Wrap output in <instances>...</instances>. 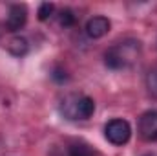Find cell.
<instances>
[{"label": "cell", "mask_w": 157, "mask_h": 156, "mask_svg": "<svg viewBox=\"0 0 157 156\" xmlns=\"http://www.w3.org/2000/svg\"><path fill=\"white\" fill-rule=\"evenodd\" d=\"M68 156H101L91 145L84 143V142H75L70 145L68 149Z\"/></svg>", "instance_id": "cell-7"}, {"label": "cell", "mask_w": 157, "mask_h": 156, "mask_svg": "<svg viewBox=\"0 0 157 156\" xmlns=\"http://www.w3.org/2000/svg\"><path fill=\"white\" fill-rule=\"evenodd\" d=\"M53 11H55V6L51 4V2H44V4H40L39 7V20H48L51 15H53Z\"/></svg>", "instance_id": "cell-11"}, {"label": "cell", "mask_w": 157, "mask_h": 156, "mask_svg": "<svg viewBox=\"0 0 157 156\" xmlns=\"http://www.w3.org/2000/svg\"><path fill=\"white\" fill-rule=\"evenodd\" d=\"M146 88H148V94L157 99V68H152L146 76Z\"/></svg>", "instance_id": "cell-9"}, {"label": "cell", "mask_w": 157, "mask_h": 156, "mask_svg": "<svg viewBox=\"0 0 157 156\" xmlns=\"http://www.w3.org/2000/svg\"><path fill=\"white\" fill-rule=\"evenodd\" d=\"M95 103L90 96L84 94H70L62 99L60 112L68 119H90L93 116Z\"/></svg>", "instance_id": "cell-2"}, {"label": "cell", "mask_w": 157, "mask_h": 156, "mask_svg": "<svg viewBox=\"0 0 157 156\" xmlns=\"http://www.w3.org/2000/svg\"><path fill=\"white\" fill-rule=\"evenodd\" d=\"M104 136L113 145H124V143H128V140L132 136V127H130V123L126 119L115 117V119H112V121L106 123Z\"/></svg>", "instance_id": "cell-3"}, {"label": "cell", "mask_w": 157, "mask_h": 156, "mask_svg": "<svg viewBox=\"0 0 157 156\" xmlns=\"http://www.w3.org/2000/svg\"><path fill=\"white\" fill-rule=\"evenodd\" d=\"M28 48H29L28 40L24 39V37H13V39L9 40V44H7L9 53L15 55V57H24L28 53Z\"/></svg>", "instance_id": "cell-8"}, {"label": "cell", "mask_w": 157, "mask_h": 156, "mask_svg": "<svg viewBox=\"0 0 157 156\" xmlns=\"http://www.w3.org/2000/svg\"><path fill=\"white\" fill-rule=\"evenodd\" d=\"M139 134L146 142H157V110H148L139 117Z\"/></svg>", "instance_id": "cell-5"}, {"label": "cell", "mask_w": 157, "mask_h": 156, "mask_svg": "<svg viewBox=\"0 0 157 156\" xmlns=\"http://www.w3.org/2000/svg\"><path fill=\"white\" fill-rule=\"evenodd\" d=\"M110 28H112V24L106 17H93L86 24V33L91 39H101L110 31Z\"/></svg>", "instance_id": "cell-6"}, {"label": "cell", "mask_w": 157, "mask_h": 156, "mask_svg": "<svg viewBox=\"0 0 157 156\" xmlns=\"http://www.w3.org/2000/svg\"><path fill=\"white\" fill-rule=\"evenodd\" d=\"M141 156H157V154H152V153H146V154H141Z\"/></svg>", "instance_id": "cell-13"}, {"label": "cell", "mask_w": 157, "mask_h": 156, "mask_svg": "<svg viewBox=\"0 0 157 156\" xmlns=\"http://www.w3.org/2000/svg\"><path fill=\"white\" fill-rule=\"evenodd\" d=\"M26 20H28V7L24 4H13L6 17V30L15 33L26 26Z\"/></svg>", "instance_id": "cell-4"}, {"label": "cell", "mask_w": 157, "mask_h": 156, "mask_svg": "<svg viewBox=\"0 0 157 156\" xmlns=\"http://www.w3.org/2000/svg\"><path fill=\"white\" fill-rule=\"evenodd\" d=\"M51 77L55 79V81H59V83H62V81H66V79H68V76H66V72H64V70L55 68V70H53V74H51Z\"/></svg>", "instance_id": "cell-12"}, {"label": "cell", "mask_w": 157, "mask_h": 156, "mask_svg": "<svg viewBox=\"0 0 157 156\" xmlns=\"http://www.w3.org/2000/svg\"><path fill=\"white\" fill-rule=\"evenodd\" d=\"M139 53H141V42L133 39H126L106 50L104 63L112 70H124L137 61Z\"/></svg>", "instance_id": "cell-1"}, {"label": "cell", "mask_w": 157, "mask_h": 156, "mask_svg": "<svg viewBox=\"0 0 157 156\" xmlns=\"http://www.w3.org/2000/svg\"><path fill=\"white\" fill-rule=\"evenodd\" d=\"M59 22H60V26H64V28L73 26V24H75V13H73L70 7H64V9L59 13Z\"/></svg>", "instance_id": "cell-10"}]
</instances>
